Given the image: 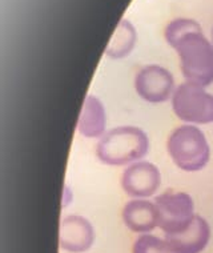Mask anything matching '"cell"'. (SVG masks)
<instances>
[{"label":"cell","mask_w":213,"mask_h":253,"mask_svg":"<svg viewBox=\"0 0 213 253\" xmlns=\"http://www.w3.org/2000/svg\"><path fill=\"white\" fill-rule=\"evenodd\" d=\"M167 43L176 51L185 82L209 87L213 83V43L193 19H174L164 31Z\"/></svg>","instance_id":"1"},{"label":"cell","mask_w":213,"mask_h":253,"mask_svg":"<svg viewBox=\"0 0 213 253\" xmlns=\"http://www.w3.org/2000/svg\"><path fill=\"white\" fill-rule=\"evenodd\" d=\"M149 151V139L135 126H122L105 132L96 145V156L105 166L120 167L140 162Z\"/></svg>","instance_id":"2"},{"label":"cell","mask_w":213,"mask_h":253,"mask_svg":"<svg viewBox=\"0 0 213 253\" xmlns=\"http://www.w3.org/2000/svg\"><path fill=\"white\" fill-rule=\"evenodd\" d=\"M167 152L174 166L184 172L204 169L211 159V147L204 132L193 124H184L170 132Z\"/></svg>","instance_id":"3"},{"label":"cell","mask_w":213,"mask_h":253,"mask_svg":"<svg viewBox=\"0 0 213 253\" xmlns=\"http://www.w3.org/2000/svg\"><path fill=\"white\" fill-rule=\"evenodd\" d=\"M170 104L178 120L204 126L213 123V95L204 87L184 82L176 87Z\"/></svg>","instance_id":"4"},{"label":"cell","mask_w":213,"mask_h":253,"mask_svg":"<svg viewBox=\"0 0 213 253\" xmlns=\"http://www.w3.org/2000/svg\"><path fill=\"white\" fill-rule=\"evenodd\" d=\"M159 228L166 235L185 231L195 220V201L187 192L167 191L155 199Z\"/></svg>","instance_id":"5"},{"label":"cell","mask_w":213,"mask_h":253,"mask_svg":"<svg viewBox=\"0 0 213 253\" xmlns=\"http://www.w3.org/2000/svg\"><path fill=\"white\" fill-rule=\"evenodd\" d=\"M133 84L136 93L149 104L166 103L172 99L176 89L173 75L157 64H149L137 71Z\"/></svg>","instance_id":"6"},{"label":"cell","mask_w":213,"mask_h":253,"mask_svg":"<svg viewBox=\"0 0 213 253\" xmlns=\"http://www.w3.org/2000/svg\"><path fill=\"white\" fill-rule=\"evenodd\" d=\"M161 185V173L153 163L136 162L128 166L122 175L123 191L132 199H147Z\"/></svg>","instance_id":"7"},{"label":"cell","mask_w":213,"mask_h":253,"mask_svg":"<svg viewBox=\"0 0 213 253\" xmlns=\"http://www.w3.org/2000/svg\"><path fill=\"white\" fill-rule=\"evenodd\" d=\"M95 241V229L91 221L83 216L70 214L60 223L59 245L65 252L83 253L91 248Z\"/></svg>","instance_id":"8"},{"label":"cell","mask_w":213,"mask_h":253,"mask_svg":"<svg viewBox=\"0 0 213 253\" xmlns=\"http://www.w3.org/2000/svg\"><path fill=\"white\" fill-rule=\"evenodd\" d=\"M170 253H201L211 240V225L199 214L185 231L174 235H166Z\"/></svg>","instance_id":"9"},{"label":"cell","mask_w":213,"mask_h":253,"mask_svg":"<svg viewBox=\"0 0 213 253\" xmlns=\"http://www.w3.org/2000/svg\"><path fill=\"white\" fill-rule=\"evenodd\" d=\"M123 221L128 229L135 233H149L159 227V217L155 203L145 199H133L124 205Z\"/></svg>","instance_id":"10"},{"label":"cell","mask_w":213,"mask_h":253,"mask_svg":"<svg viewBox=\"0 0 213 253\" xmlns=\"http://www.w3.org/2000/svg\"><path fill=\"white\" fill-rule=\"evenodd\" d=\"M107 128V111L103 101L95 95H88L84 99L78 122L79 133L87 139L101 137Z\"/></svg>","instance_id":"11"},{"label":"cell","mask_w":213,"mask_h":253,"mask_svg":"<svg viewBox=\"0 0 213 253\" xmlns=\"http://www.w3.org/2000/svg\"><path fill=\"white\" fill-rule=\"evenodd\" d=\"M136 38H137V34H136L135 27L132 26L129 20L123 19L113 32L108 45L105 47V56H108L109 59H115V60L127 57L135 47Z\"/></svg>","instance_id":"12"},{"label":"cell","mask_w":213,"mask_h":253,"mask_svg":"<svg viewBox=\"0 0 213 253\" xmlns=\"http://www.w3.org/2000/svg\"><path fill=\"white\" fill-rule=\"evenodd\" d=\"M132 253H170L166 239H160L151 233L137 237L132 247Z\"/></svg>","instance_id":"13"},{"label":"cell","mask_w":213,"mask_h":253,"mask_svg":"<svg viewBox=\"0 0 213 253\" xmlns=\"http://www.w3.org/2000/svg\"><path fill=\"white\" fill-rule=\"evenodd\" d=\"M72 200H74V192H72V189L68 185H64V188H63V203H61V207L63 208L68 207L72 203Z\"/></svg>","instance_id":"14"},{"label":"cell","mask_w":213,"mask_h":253,"mask_svg":"<svg viewBox=\"0 0 213 253\" xmlns=\"http://www.w3.org/2000/svg\"><path fill=\"white\" fill-rule=\"evenodd\" d=\"M212 43H213V28H212Z\"/></svg>","instance_id":"15"}]
</instances>
